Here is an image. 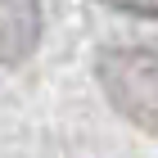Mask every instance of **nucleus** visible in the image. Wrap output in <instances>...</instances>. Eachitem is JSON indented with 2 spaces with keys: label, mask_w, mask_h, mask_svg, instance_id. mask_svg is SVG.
Masks as SVG:
<instances>
[{
  "label": "nucleus",
  "mask_w": 158,
  "mask_h": 158,
  "mask_svg": "<svg viewBox=\"0 0 158 158\" xmlns=\"http://www.w3.org/2000/svg\"><path fill=\"white\" fill-rule=\"evenodd\" d=\"M41 41V0H0V63H23Z\"/></svg>",
  "instance_id": "obj_2"
},
{
  "label": "nucleus",
  "mask_w": 158,
  "mask_h": 158,
  "mask_svg": "<svg viewBox=\"0 0 158 158\" xmlns=\"http://www.w3.org/2000/svg\"><path fill=\"white\" fill-rule=\"evenodd\" d=\"M99 86L127 122H135L140 131H158V50H104Z\"/></svg>",
  "instance_id": "obj_1"
}]
</instances>
